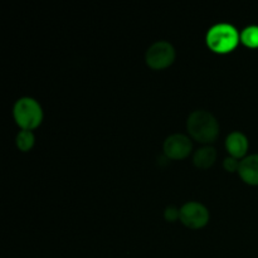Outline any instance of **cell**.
Segmentation results:
<instances>
[{
  "label": "cell",
  "mask_w": 258,
  "mask_h": 258,
  "mask_svg": "<svg viewBox=\"0 0 258 258\" xmlns=\"http://www.w3.org/2000/svg\"><path fill=\"white\" fill-rule=\"evenodd\" d=\"M188 131L199 143H213L219 134L218 121L208 111H194L188 118Z\"/></svg>",
  "instance_id": "cell-1"
},
{
  "label": "cell",
  "mask_w": 258,
  "mask_h": 258,
  "mask_svg": "<svg viewBox=\"0 0 258 258\" xmlns=\"http://www.w3.org/2000/svg\"><path fill=\"white\" fill-rule=\"evenodd\" d=\"M239 34L236 28L227 23L216 24L207 34V44L217 53H228L238 44Z\"/></svg>",
  "instance_id": "cell-2"
},
{
  "label": "cell",
  "mask_w": 258,
  "mask_h": 258,
  "mask_svg": "<svg viewBox=\"0 0 258 258\" xmlns=\"http://www.w3.org/2000/svg\"><path fill=\"white\" fill-rule=\"evenodd\" d=\"M14 117L18 125L22 126L24 130L30 131L37 127L42 121V107L34 98L23 97L15 103Z\"/></svg>",
  "instance_id": "cell-3"
},
{
  "label": "cell",
  "mask_w": 258,
  "mask_h": 258,
  "mask_svg": "<svg viewBox=\"0 0 258 258\" xmlns=\"http://www.w3.org/2000/svg\"><path fill=\"white\" fill-rule=\"evenodd\" d=\"M175 50L174 47L168 42H156L151 45L146 52V62L154 70H161L174 62Z\"/></svg>",
  "instance_id": "cell-4"
},
{
  "label": "cell",
  "mask_w": 258,
  "mask_h": 258,
  "mask_svg": "<svg viewBox=\"0 0 258 258\" xmlns=\"http://www.w3.org/2000/svg\"><path fill=\"white\" fill-rule=\"evenodd\" d=\"M180 219L185 226L190 228H202L208 223V209L201 203L190 202V203L184 204L183 208L180 209Z\"/></svg>",
  "instance_id": "cell-5"
},
{
  "label": "cell",
  "mask_w": 258,
  "mask_h": 258,
  "mask_svg": "<svg viewBox=\"0 0 258 258\" xmlns=\"http://www.w3.org/2000/svg\"><path fill=\"white\" fill-rule=\"evenodd\" d=\"M191 151V141L183 134H174L164 143V153L170 159H184Z\"/></svg>",
  "instance_id": "cell-6"
},
{
  "label": "cell",
  "mask_w": 258,
  "mask_h": 258,
  "mask_svg": "<svg viewBox=\"0 0 258 258\" xmlns=\"http://www.w3.org/2000/svg\"><path fill=\"white\" fill-rule=\"evenodd\" d=\"M238 173L246 183L258 185V154L244 158L239 163Z\"/></svg>",
  "instance_id": "cell-7"
},
{
  "label": "cell",
  "mask_w": 258,
  "mask_h": 258,
  "mask_svg": "<svg viewBox=\"0 0 258 258\" xmlns=\"http://www.w3.org/2000/svg\"><path fill=\"white\" fill-rule=\"evenodd\" d=\"M226 146L227 150L231 153L233 158H241L246 154L247 149H248V140L243 134L232 133L227 138Z\"/></svg>",
  "instance_id": "cell-8"
},
{
  "label": "cell",
  "mask_w": 258,
  "mask_h": 258,
  "mask_svg": "<svg viewBox=\"0 0 258 258\" xmlns=\"http://www.w3.org/2000/svg\"><path fill=\"white\" fill-rule=\"evenodd\" d=\"M217 158V150L212 146H204V148L199 149L196 151L193 156V161L198 168L201 169H208L212 166L216 161Z\"/></svg>",
  "instance_id": "cell-9"
},
{
  "label": "cell",
  "mask_w": 258,
  "mask_h": 258,
  "mask_svg": "<svg viewBox=\"0 0 258 258\" xmlns=\"http://www.w3.org/2000/svg\"><path fill=\"white\" fill-rule=\"evenodd\" d=\"M241 40L249 48H258V25H249L242 32Z\"/></svg>",
  "instance_id": "cell-10"
},
{
  "label": "cell",
  "mask_w": 258,
  "mask_h": 258,
  "mask_svg": "<svg viewBox=\"0 0 258 258\" xmlns=\"http://www.w3.org/2000/svg\"><path fill=\"white\" fill-rule=\"evenodd\" d=\"M17 145L22 151H28L34 145V135L29 130H23L17 136Z\"/></svg>",
  "instance_id": "cell-11"
},
{
  "label": "cell",
  "mask_w": 258,
  "mask_h": 258,
  "mask_svg": "<svg viewBox=\"0 0 258 258\" xmlns=\"http://www.w3.org/2000/svg\"><path fill=\"white\" fill-rule=\"evenodd\" d=\"M164 214H165L166 221L174 222L178 219V217H180V211H178V209H176V207L169 206L168 208L165 209V213Z\"/></svg>",
  "instance_id": "cell-12"
},
{
  "label": "cell",
  "mask_w": 258,
  "mask_h": 258,
  "mask_svg": "<svg viewBox=\"0 0 258 258\" xmlns=\"http://www.w3.org/2000/svg\"><path fill=\"white\" fill-rule=\"evenodd\" d=\"M223 166L226 170L236 171L239 169V163L236 160V158H227L226 160H224Z\"/></svg>",
  "instance_id": "cell-13"
}]
</instances>
